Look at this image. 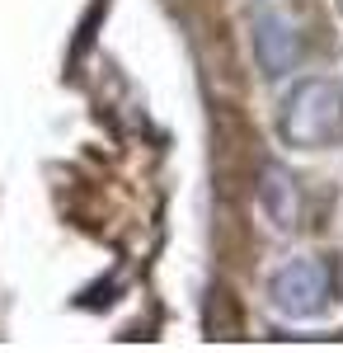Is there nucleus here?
Segmentation results:
<instances>
[{
  "instance_id": "nucleus-1",
  "label": "nucleus",
  "mask_w": 343,
  "mask_h": 353,
  "mask_svg": "<svg viewBox=\"0 0 343 353\" xmlns=\"http://www.w3.org/2000/svg\"><path fill=\"white\" fill-rule=\"evenodd\" d=\"M278 132L287 146L301 151H329L343 141V85L329 76H311L282 99Z\"/></svg>"
},
{
  "instance_id": "nucleus-2",
  "label": "nucleus",
  "mask_w": 343,
  "mask_h": 353,
  "mask_svg": "<svg viewBox=\"0 0 343 353\" xmlns=\"http://www.w3.org/2000/svg\"><path fill=\"white\" fill-rule=\"evenodd\" d=\"M334 297V269L320 259V254H296L282 269L273 273L268 283V301L273 311H282L287 321H311L320 316Z\"/></svg>"
},
{
  "instance_id": "nucleus-3",
  "label": "nucleus",
  "mask_w": 343,
  "mask_h": 353,
  "mask_svg": "<svg viewBox=\"0 0 343 353\" xmlns=\"http://www.w3.org/2000/svg\"><path fill=\"white\" fill-rule=\"evenodd\" d=\"M254 61H259V76L264 81H282L287 71H296V57H301V33L291 24L287 10H264L254 14Z\"/></svg>"
}]
</instances>
